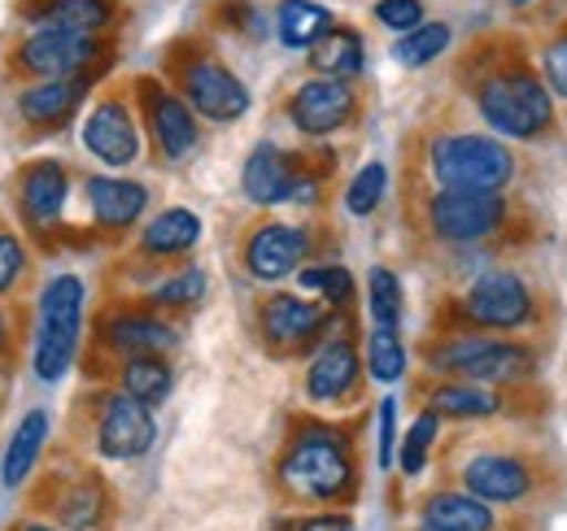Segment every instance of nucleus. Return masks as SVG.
<instances>
[{
  "mask_svg": "<svg viewBox=\"0 0 567 531\" xmlns=\"http://www.w3.org/2000/svg\"><path fill=\"white\" fill-rule=\"evenodd\" d=\"M441 479L537 523H546L567 501V458L524 423L458 431L445 445Z\"/></svg>",
  "mask_w": 567,
  "mask_h": 531,
  "instance_id": "nucleus-1",
  "label": "nucleus"
},
{
  "mask_svg": "<svg viewBox=\"0 0 567 531\" xmlns=\"http://www.w3.org/2000/svg\"><path fill=\"white\" fill-rule=\"evenodd\" d=\"M458 83L467 92V105L502 139L546 144L559 135V101L550 96L542 62L524 35L494 31L476 40L458 62Z\"/></svg>",
  "mask_w": 567,
  "mask_h": 531,
  "instance_id": "nucleus-2",
  "label": "nucleus"
},
{
  "mask_svg": "<svg viewBox=\"0 0 567 531\" xmlns=\"http://www.w3.org/2000/svg\"><path fill=\"white\" fill-rule=\"evenodd\" d=\"M415 227L441 249H463V253H506L524 249L537 240L542 218L519 192H458V188H424Z\"/></svg>",
  "mask_w": 567,
  "mask_h": 531,
  "instance_id": "nucleus-3",
  "label": "nucleus"
},
{
  "mask_svg": "<svg viewBox=\"0 0 567 531\" xmlns=\"http://www.w3.org/2000/svg\"><path fill=\"white\" fill-rule=\"evenodd\" d=\"M555 319L550 292L519 266H485L476 270L441 310L436 332H489L515 340H542Z\"/></svg>",
  "mask_w": 567,
  "mask_h": 531,
  "instance_id": "nucleus-4",
  "label": "nucleus"
},
{
  "mask_svg": "<svg viewBox=\"0 0 567 531\" xmlns=\"http://www.w3.org/2000/svg\"><path fill=\"white\" fill-rule=\"evenodd\" d=\"M362 470L358 445L346 427L332 423H292L276 458V488L292 506H350L358 497Z\"/></svg>",
  "mask_w": 567,
  "mask_h": 531,
  "instance_id": "nucleus-5",
  "label": "nucleus"
},
{
  "mask_svg": "<svg viewBox=\"0 0 567 531\" xmlns=\"http://www.w3.org/2000/svg\"><path fill=\"white\" fill-rule=\"evenodd\" d=\"M436 379H467L489 388H528L542 371V340L489 332H436L424 348Z\"/></svg>",
  "mask_w": 567,
  "mask_h": 531,
  "instance_id": "nucleus-6",
  "label": "nucleus"
},
{
  "mask_svg": "<svg viewBox=\"0 0 567 531\" xmlns=\"http://www.w3.org/2000/svg\"><path fill=\"white\" fill-rule=\"evenodd\" d=\"M424 166L432 188H458V192H519L524 157L511 148V139L476 127H450L424 139Z\"/></svg>",
  "mask_w": 567,
  "mask_h": 531,
  "instance_id": "nucleus-7",
  "label": "nucleus"
},
{
  "mask_svg": "<svg viewBox=\"0 0 567 531\" xmlns=\"http://www.w3.org/2000/svg\"><path fill=\"white\" fill-rule=\"evenodd\" d=\"M83 279L58 274L40 292V314H35V375L44 384H58L71 371L83 335Z\"/></svg>",
  "mask_w": 567,
  "mask_h": 531,
  "instance_id": "nucleus-8",
  "label": "nucleus"
},
{
  "mask_svg": "<svg viewBox=\"0 0 567 531\" xmlns=\"http://www.w3.org/2000/svg\"><path fill=\"white\" fill-rule=\"evenodd\" d=\"M332 175V157H301V153H284L276 144H258L249 157H245V170H240V188L245 197L262 209L271 205H310L319 197L323 179Z\"/></svg>",
  "mask_w": 567,
  "mask_h": 531,
  "instance_id": "nucleus-9",
  "label": "nucleus"
},
{
  "mask_svg": "<svg viewBox=\"0 0 567 531\" xmlns=\"http://www.w3.org/2000/svg\"><path fill=\"white\" fill-rule=\"evenodd\" d=\"M171 74L179 96L193 105L197 118L210 123H240L249 114V87L240 83V74L218 62L214 53H175Z\"/></svg>",
  "mask_w": 567,
  "mask_h": 531,
  "instance_id": "nucleus-10",
  "label": "nucleus"
},
{
  "mask_svg": "<svg viewBox=\"0 0 567 531\" xmlns=\"http://www.w3.org/2000/svg\"><path fill=\"white\" fill-rule=\"evenodd\" d=\"M546 523L524 519V514H506L489 501L463 492V488H432L415 501V523L411 531H542Z\"/></svg>",
  "mask_w": 567,
  "mask_h": 531,
  "instance_id": "nucleus-11",
  "label": "nucleus"
},
{
  "mask_svg": "<svg viewBox=\"0 0 567 531\" xmlns=\"http://www.w3.org/2000/svg\"><path fill=\"white\" fill-rule=\"evenodd\" d=\"M533 397L528 388H489V384H467V379H436L424 388V409L450 418V423H494L511 418L524 423L528 414H537L542 405H524Z\"/></svg>",
  "mask_w": 567,
  "mask_h": 531,
  "instance_id": "nucleus-12",
  "label": "nucleus"
},
{
  "mask_svg": "<svg viewBox=\"0 0 567 531\" xmlns=\"http://www.w3.org/2000/svg\"><path fill=\"white\" fill-rule=\"evenodd\" d=\"M328 327H332V305L323 301L292 296V292H271L258 301V335L276 357L306 353L315 340H323Z\"/></svg>",
  "mask_w": 567,
  "mask_h": 531,
  "instance_id": "nucleus-13",
  "label": "nucleus"
},
{
  "mask_svg": "<svg viewBox=\"0 0 567 531\" xmlns=\"http://www.w3.org/2000/svg\"><path fill=\"white\" fill-rule=\"evenodd\" d=\"M358 110H362V92H358L354 79H328V74L297 83L292 96L284 101V114L292 118V127L301 135H315V139L350 127Z\"/></svg>",
  "mask_w": 567,
  "mask_h": 531,
  "instance_id": "nucleus-14",
  "label": "nucleus"
},
{
  "mask_svg": "<svg viewBox=\"0 0 567 531\" xmlns=\"http://www.w3.org/2000/svg\"><path fill=\"white\" fill-rule=\"evenodd\" d=\"M92 436H96V449L101 458H114V462H132L144 458L157 440V423H153V405L127 397L123 388L118 393H105L96 400V423H92Z\"/></svg>",
  "mask_w": 567,
  "mask_h": 531,
  "instance_id": "nucleus-15",
  "label": "nucleus"
},
{
  "mask_svg": "<svg viewBox=\"0 0 567 531\" xmlns=\"http://www.w3.org/2000/svg\"><path fill=\"white\" fill-rule=\"evenodd\" d=\"M105 58V44L96 35H74V31H49L40 27L35 35L22 40L18 66L27 74L44 79H92V66Z\"/></svg>",
  "mask_w": 567,
  "mask_h": 531,
  "instance_id": "nucleus-16",
  "label": "nucleus"
},
{
  "mask_svg": "<svg viewBox=\"0 0 567 531\" xmlns=\"http://www.w3.org/2000/svg\"><path fill=\"white\" fill-rule=\"evenodd\" d=\"M141 105H144V123H148V135H153L157 153H162L166 162H188V157L197 153V144H202L193 105H188L179 92H171V87H162V83H153V79H141Z\"/></svg>",
  "mask_w": 567,
  "mask_h": 531,
  "instance_id": "nucleus-17",
  "label": "nucleus"
},
{
  "mask_svg": "<svg viewBox=\"0 0 567 531\" xmlns=\"http://www.w3.org/2000/svg\"><path fill=\"white\" fill-rule=\"evenodd\" d=\"M306 258H310V231L292 222H262L240 244V262L258 283H280Z\"/></svg>",
  "mask_w": 567,
  "mask_h": 531,
  "instance_id": "nucleus-18",
  "label": "nucleus"
},
{
  "mask_svg": "<svg viewBox=\"0 0 567 531\" xmlns=\"http://www.w3.org/2000/svg\"><path fill=\"white\" fill-rule=\"evenodd\" d=\"M358 379H362V353H358L354 335H323V344L315 348L306 366V397L315 405H337V400L354 397Z\"/></svg>",
  "mask_w": 567,
  "mask_h": 531,
  "instance_id": "nucleus-19",
  "label": "nucleus"
},
{
  "mask_svg": "<svg viewBox=\"0 0 567 531\" xmlns=\"http://www.w3.org/2000/svg\"><path fill=\"white\" fill-rule=\"evenodd\" d=\"M83 144L96 162H105L114 170H123L141 157V132H136V118L123 96H105L92 105V114L83 123Z\"/></svg>",
  "mask_w": 567,
  "mask_h": 531,
  "instance_id": "nucleus-20",
  "label": "nucleus"
},
{
  "mask_svg": "<svg viewBox=\"0 0 567 531\" xmlns=\"http://www.w3.org/2000/svg\"><path fill=\"white\" fill-rule=\"evenodd\" d=\"M101 344L110 353H118L123 362L127 357H166L175 344H179V332L157 314V310H118L101 323Z\"/></svg>",
  "mask_w": 567,
  "mask_h": 531,
  "instance_id": "nucleus-21",
  "label": "nucleus"
},
{
  "mask_svg": "<svg viewBox=\"0 0 567 531\" xmlns=\"http://www.w3.org/2000/svg\"><path fill=\"white\" fill-rule=\"evenodd\" d=\"M71 197V179H66V166L62 162H31L18 179V205H22V218L31 227H53L66 209Z\"/></svg>",
  "mask_w": 567,
  "mask_h": 531,
  "instance_id": "nucleus-22",
  "label": "nucleus"
},
{
  "mask_svg": "<svg viewBox=\"0 0 567 531\" xmlns=\"http://www.w3.org/2000/svg\"><path fill=\"white\" fill-rule=\"evenodd\" d=\"M105 514H110V488L101 483V475L79 470L53 488V519L66 531H96Z\"/></svg>",
  "mask_w": 567,
  "mask_h": 531,
  "instance_id": "nucleus-23",
  "label": "nucleus"
},
{
  "mask_svg": "<svg viewBox=\"0 0 567 531\" xmlns=\"http://www.w3.org/2000/svg\"><path fill=\"white\" fill-rule=\"evenodd\" d=\"M87 205L96 227L105 231H127L132 222H141V214L148 209V188L136 179H110V175H92L87 179Z\"/></svg>",
  "mask_w": 567,
  "mask_h": 531,
  "instance_id": "nucleus-24",
  "label": "nucleus"
},
{
  "mask_svg": "<svg viewBox=\"0 0 567 531\" xmlns=\"http://www.w3.org/2000/svg\"><path fill=\"white\" fill-rule=\"evenodd\" d=\"M87 87H92V79H44V83H31L18 96V114L31 127H62L66 118H74V110L83 105Z\"/></svg>",
  "mask_w": 567,
  "mask_h": 531,
  "instance_id": "nucleus-25",
  "label": "nucleus"
},
{
  "mask_svg": "<svg viewBox=\"0 0 567 531\" xmlns=\"http://www.w3.org/2000/svg\"><path fill=\"white\" fill-rule=\"evenodd\" d=\"M40 27L49 31H74V35H96L114 22L118 4L114 0H40L27 9Z\"/></svg>",
  "mask_w": 567,
  "mask_h": 531,
  "instance_id": "nucleus-26",
  "label": "nucleus"
},
{
  "mask_svg": "<svg viewBox=\"0 0 567 531\" xmlns=\"http://www.w3.org/2000/svg\"><path fill=\"white\" fill-rule=\"evenodd\" d=\"M197 240H202V218H197L193 209L175 205V209H162V214L144 227L141 249L148 258H179V253H188Z\"/></svg>",
  "mask_w": 567,
  "mask_h": 531,
  "instance_id": "nucleus-27",
  "label": "nucleus"
},
{
  "mask_svg": "<svg viewBox=\"0 0 567 531\" xmlns=\"http://www.w3.org/2000/svg\"><path fill=\"white\" fill-rule=\"evenodd\" d=\"M44 440H49V409H31V414L18 423V431H13L9 449H4V466H0L4 488L27 483V475H31V470H35V462H40Z\"/></svg>",
  "mask_w": 567,
  "mask_h": 531,
  "instance_id": "nucleus-28",
  "label": "nucleus"
},
{
  "mask_svg": "<svg viewBox=\"0 0 567 531\" xmlns=\"http://www.w3.org/2000/svg\"><path fill=\"white\" fill-rule=\"evenodd\" d=\"M276 31L288 49H315L332 31V13L315 0H280L276 9Z\"/></svg>",
  "mask_w": 567,
  "mask_h": 531,
  "instance_id": "nucleus-29",
  "label": "nucleus"
},
{
  "mask_svg": "<svg viewBox=\"0 0 567 531\" xmlns=\"http://www.w3.org/2000/svg\"><path fill=\"white\" fill-rule=\"evenodd\" d=\"M362 62H367V53H362V35H358L354 27H332L310 49V66L319 70V74H328V79H358Z\"/></svg>",
  "mask_w": 567,
  "mask_h": 531,
  "instance_id": "nucleus-30",
  "label": "nucleus"
},
{
  "mask_svg": "<svg viewBox=\"0 0 567 531\" xmlns=\"http://www.w3.org/2000/svg\"><path fill=\"white\" fill-rule=\"evenodd\" d=\"M171 384H175V375H171L166 357H127L118 371V388L144 405H162L171 397Z\"/></svg>",
  "mask_w": 567,
  "mask_h": 531,
  "instance_id": "nucleus-31",
  "label": "nucleus"
},
{
  "mask_svg": "<svg viewBox=\"0 0 567 531\" xmlns=\"http://www.w3.org/2000/svg\"><path fill=\"white\" fill-rule=\"evenodd\" d=\"M367 310L375 327H389V332L402 327V279L389 266L367 270Z\"/></svg>",
  "mask_w": 567,
  "mask_h": 531,
  "instance_id": "nucleus-32",
  "label": "nucleus"
},
{
  "mask_svg": "<svg viewBox=\"0 0 567 531\" xmlns=\"http://www.w3.org/2000/svg\"><path fill=\"white\" fill-rule=\"evenodd\" d=\"M445 49H450V27H445V22H424L420 31L402 35V40L393 44V62L406 70H420V66H427V62H436Z\"/></svg>",
  "mask_w": 567,
  "mask_h": 531,
  "instance_id": "nucleus-33",
  "label": "nucleus"
},
{
  "mask_svg": "<svg viewBox=\"0 0 567 531\" xmlns=\"http://www.w3.org/2000/svg\"><path fill=\"white\" fill-rule=\"evenodd\" d=\"M367 371L380 384L402 379L406 375V344H402V335L389 332V327H371V335H367Z\"/></svg>",
  "mask_w": 567,
  "mask_h": 531,
  "instance_id": "nucleus-34",
  "label": "nucleus"
},
{
  "mask_svg": "<svg viewBox=\"0 0 567 531\" xmlns=\"http://www.w3.org/2000/svg\"><path fill=\"white\" fill-rule=\"evenodd\" d=\"M202 296H206V274H202L197 266H188V270L162 279V283L148 292L144 305H148V310H193V305H202Z\"/></svg>",
  "mask_w": 567,
  "mask_h": 531,
  "instance_id": "nucleus-35",
  "label": "nucleus"
},
{
  "mask_svg": "<svg viewBox=\"0 0 567 531\" xmlns=\"http://www.w3.org/2000/svg\"><path fill=\"white\" fill-rule=\"evenodd\" d=\"M297 279H301L306 292H319L323 305H332V310L354 301V274L346 266H301Z\"/></svg>",
  "mask_w": 567,
  "mask_h": 531,
  "instance_id": "nucleus-36",
  "label": "nucleus"
},
{
  "mask_svg": "<svg viewBox=\"0 0 567 531\" xmlns=\"http://www.w3.org/2000/svg\"><path fill=\"white\" fill-rule=\"evenodd\" d=\"M441 414H432V409H420V418L411 423V431H406V440H402V454H398V466H402V475H420L427 466V454H432V445H436V436H441Z\"/></svg>",
  "mask_w": 567,
  "mask_h": 531,
  "instance_id": "nucleus-37",
  "label": "nucleus"
},
{
  "mask_svg": "<svg viewBox=\"0 0 567 531\" xmlns=\"http://www.w3.org/2000/svg\"><path fill=\"white\" fill-rule=\"evenodd\" d=\"M537 62H542V74H546L550 96H555V101L567 110V22H559V27H555V31L542 40Z\"/></svg>",
  "mask_w": 567,
  "mask_h": 531,
  "instance_id": "nucleus-38",
  "label": "nucleus"
},
{
  "mask_svg": "<svg viewBox=\"0 0 567 531\" xmlns=\"http://www.w3.org/2000/svg\"><path fill=\"white\" fill-rule=\"evenodd\" d=\"M384 188H389V170H384L380 162H367V166L354 175V184L346 188V209H350L354 218L375 214L380 200H384Z\"/></svg>",
  "mask_w": 567,
  "mask_h": 531,
  "instance_id": "nucleus-39",
  "label": "nucleus"
},
{
  "mask_svg": "<svg viewBox=\"0 0 567 531\" xmlns=\"http://www.w3.org/2000/svg\"><path fill=\"white\" fill-rule=\"evenodd\" d=\"M375 22L389 27V31L411 35V31L424 27V0H380L375 4Z\"/></svg>",
  "mask_w": 567,
  "mask_h": 531,
  "instance_id": "nucleus-40",
  "label": "nucleus"
},
{
  "mask_svg": "<svg viewBox=\"0 0 567 531\" xmlns=\"http://www.w3.org/2000/svg\"><path fill=\"white\" fill-rule=\"evenodd\" d=\"M22 270H27V249H22V240L9 236V231H0V292H9V288L22 279Z\"/></svg>",
  "mask_w": 567,
  "mask_h": 531,
  "instance_id": "nucleus-41",
  "label": "nucleus"
},
{
  "mask_svg": "<svg viewBox=\"0 0 567 531\" xmlns=\"http://www.w3.org/2000/svg\"><path fill=\"white\" fill-rule=\"evenodd\" d=\"M393 445H398V400H380V466H393Z\"/></svg>",
  "mask_w": 567,
  "mask_h": 531,
  "instance_id": "nucleus-42",
  "label": "nucleus"
},
{
  "mask_svg": "<svg viewBox=\"0 0 567 531\" xmlns=\"http://www.w3.org/2000/svg\"><path fill=\"white\" fill-rule=\"evenodd\" d=\"M288 531H354V519L337 514V510H319V514H306V519L288 523Z\"/></svg>",
  "mask_w": 567,
  "mask_h": 531,
  "instance_id": "nucleus-43",
  "label": "nucleus"
},
{
  "mask_svg": "<svg viewBox=\"0 0 567 531\" xmlns=\"http://www.w3.org/2000/svg\"><path fill=\"white\" fill-rule=\"evenodd\" d=\"M18 531H58V528H49V523H22Z\"/></svg>",
  "mask_w": 567,
  "mask_h": 531,
  "instance_id": "nucleus-44",
  "label": "nucleus"
},
{
  "mask_svg": "<svg viewBox=\"0 0 567 531\" xmlns=\"http://www.w3.org/2000/svg\"><path fill=\"white\" fill-rule=\"evenodd\" d=\"M511 4H515V9H524V4H528V0H511Z\"/></svg>",
  "mask_w": 567,
  "mask_h": 531,
  "instance_id": "nucleus-45",
  "label": "nucleus"
},
{
  "mask_svg": "<svg viewBox=\"0 0 567 531\" xmlns=\"http://www.w3.org/2000/svg\"><path fill=\"white\" fill-rule=\"evenodd\" d=\"M0 335H4V319H0Z\"/></svg>",
  "mask_w": 567,
  "mask_h": 531,
  "instance_id": "nucleus-46",
  "label": "nucleus"
}]
</instances>
